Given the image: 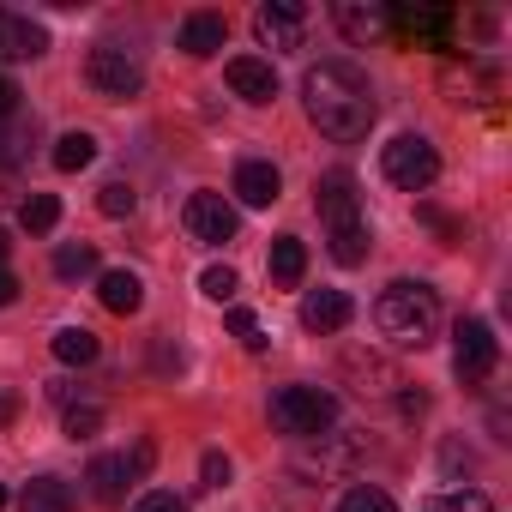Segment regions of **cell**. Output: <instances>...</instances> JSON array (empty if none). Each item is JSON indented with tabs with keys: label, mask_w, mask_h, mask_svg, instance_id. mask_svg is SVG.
Returning a JSON list of instances; mask_svg holds the SVG:
<instances>
[{
	"label": "cell",
	"mask_w": 512,
	"mask_h": 512,
	"mask_svg": "<svg viewBox=\"0 0 512 512\" xmlns=\"http://www.w3.org/2000/svg\"><path fill=\"white\" fill-rule=\"evenodd\" d=\"M302 109H308V121H314L326 139H338V145L368 139V127H374V115H380L374 85H368V73H362L356 61H320V67H308V73H302Z\"/></svg>",
	"instance_id": "6da1fadb"
},
{
	"label": "cell",
	"mask_w": 512,
	"mask_h": 512,
	"mask_svg": "<svg viewBox=\"0 0 512 512\" xmlns=\"http://www.w3.org/2000/svg\"><path fill=\"white\" fill-rule=\"evenodd\" d=\"M374 326H380V338L398 344V350L434 344V332H440V296H434V284H422V278L386 284L380 302H374Z\"/></svg>",
	"instance_id": "7a4b0ae2"
},
{
	"label": "cell",
	"mask_w": 512,
	"mask_h": 512,
	"mask_svg": "<svg viewBox=\"0 0 512 512\" xmlns=\"http://www.w3.org/2000/svg\"><path fill=\"white\" fill-rule=\"evenodd\" d=\"M272 422L296 440H326V428L338 422V398L326 386H284L272 398Z\"/></svg>",
	"instance_id": "3957f363"
},
{
	"label": "cell",
	"mask_w": 512,
	"mask_h": 512,
	"mask_svg": "<svg viewBox=\"0 0 512 512\" xmlns=\"http://www.w3.org/2000/svg\"><path fill=\"white\" fill-rule=\"evenodd\" d=\"M380 175H386L398 193H428L434 175H440V151H434V139H422V133H398V139L380 151Z\"/></svg>",
	"instance_id": "277c9868"
},
{
	"label": "cell",
	"mask_w": 512,
	"mask_h": 512,
	"mask_svg": "<svg viewBox=\"0 0 512 512\" xmlns=\"http://www.w3.org/2000/svg\"><path fill=\"white\" fill-rule=\"evenodd\" d=\"M85 79H91L103 97H115V103H127V97L145 91V67H139V55L121 49V43H97L91 61H85Z\"/></svg>",
	"instance_id": "5b68a950"
},
{
	"label": "cell",
	"mask_w": 512,
	"mask_h": 512,
	"mask_svg": "<svg viewBox=\"0 0 512 512\" xmlns=\"http://www.w3.org/2000/svg\"><path fill=\"white\" fill-rule=\"evenodd\" d=\"M452 338H458V344H452V374H458L464 386L488 380V374H494V362H500L494 326H488V320H458V332H452Z\"/></svg>",
	"instance_id": "8992f818"
},
{
	"label": "cell",
	"mask_w": 512,
	"mask_h": 512,
	"mask_svg": "<svg viewBox=\"0 0 512 512\" xmlns=\"http://www.w3.org/2000/svg\"><path fill=\"white\" fill-rule=\"evenodd\" d=\"M181 223H187V235L193 241H205V247H223V241H235V205L223 199V193H193L187 205H181Z\"/></svg>",
	"instance_id": "52a82bcc"
},
{
	"label": "cell",
	"mask_w": 512,
	"mask_h": 512,
	"mask_svg": "<svg viewBox=\"0 0 512 512\" xmlns=\"http://www.w3.org/2000/svg\"><path fill=\"white\" fill-rule=\"evenodd\" d=\"M302 31H308V13L296 0H266V7L253 13V37L266 49H302Z\"/></svg>",
	"instance_id": "ba28073f"
},
{
	"label": "cell",
	"mask_w": 512,
	"mask_h": 512,
	"mask_svg": "<svg viewBox=\"0 0 512 512\" xmlns=\"http://www.w3.org/2000/svg\"><path fill=\"white\" fill-rule=\"evenodd\" d=\"M145 464H151V446H139L133 458H127V452H103V458H91V476H85V482H91L97 500H127V482H133Z\"/></svg>",
	"instance_id": "9c48e42d"
},
{
	"label": "cell",
	"mask_w": 512,
	"mask_h": 512,
	"mask_svg": "<svg viewBox=\"0 0 512 512\" xmlns=\"http://www.w3.org/2000/svg\"><path fill=\"white\" fill-rule=\"evenodd\" d=\"M320 217H326V229L368 223V217H362V193H356V175H350V169H332V175L320 181Z\"/></svg>",
	"instance_id": "30bf717a"
},
{
	"label": "cell",
	"mask_w": 512,
	"mask_h": 512,
	"mask_svg": "<svg viewBox=\"0 0 512 512\" xmlns=\"http://www.w3.org/2000/svg\"><path fill=\"white\" fill-rule=\"evenodd\" d=\"M386 25H398L404 37H416V43H428V49H446L458 19H452L446 7H392V13H386Z\"/></svg>",
	"instance_id": "8fae6325"
},
{
	"label": "cell",
	"mask_w": 512,
	"mask_h": 512,
	"mask_svg": "<svg viewBox=\"0 0 512 512\" xmlns=\"http://www.w3.org/2000/svg\"><path fill=\"white\" fill-rule=\"evenodd\" d=\"M49 49V31L13 7H0V61H37Z\"/></svg>",
	"instance_id": "7c38bea8"
},
{
	"label": "cell",
	"mask_w": 512,
	"mask_h": 512,
	"mask_svg": "<svg viewBox=\"0 0 512 512\" xmlns=\"http://www.w3.org/2000/svg\"><path fill=\"white\" fill-rule=\"evenodd\" d=\"M223 79H229V91H235L241 103H272V97H278V73H272V61H260V55H235V61L223 67Z\"/></svg>",
	"instance_id": "4fadbf2b"
},
{
	"label": "cell",
	"mask_w": 512,
	"mask_h": 512,
	"mask_svg": "<svg viewBox=\"0 0 512 512\" xmlns=\"http://www.w3.org/2000/svg\"><path fill=\"white\" fill-rule=\"evenodd\" d=\"M278 193H284L278 163H266V157H241V163H235V199H241V205H272Z\"/></svg>",
	"instance_id": "5bb4252c"
},
{
	"label": "cell",
	"mask_w": 512,
	"mask_h": 512,
	"mask_svg": "<svg viewBox=\"0 0 512 512\" xmlns=\"http://www.w3.org/2000/svg\"><path fill=\"white\" fill-rule=\"evenodd\" d=\"M350 314H356V308H350V296H344V290H308V296H302V326H308V332H320V338L344 332V326H350Z\"/></svg>",
	"instance_id": "9a60e30c"
},
{
	"label": "cell",
	"mask_w": 512,
	"mask_h": 512,
	"mask_svg": "<svg viewBox=\"0 0 512 512\" xmlns=\"http://www.w3.org/2000/svg\"><path fill=\"white\" fill-rule=\"evenodd\" d=\"M223 43H229V25H223V13H187V19H181V49H187L193 61L217 55Z\"/></svg>",
	"instance_id": "2e32d148"
},
{
	"label": "cell",
	"mask_w": 512,
	"mask_h": 512,
	"mask_svg": "<svg viewBox=\"0 0 512 512\" xmlns=\"http://www.w3.org/2000/svg\"><path fill=\"white\" fill-rule=\"evenodd\" d=\"M97 296H103V308H109V314H139L145 284H139V272L115 266V272H97Z\"/></svg>",
	"instance_id": "e0dca14e"
},
{
	"label": "cell",
	"mask_w": 512,
	"mask_h": 512,
	"mask_svg": "<svg viewBox=\"0 0 512 512\" xmlns=\"http://www.w3.org/2000/svg\"><path fill=\"white\" fill-rule=\"evenodd\" d=\"M73 506L79 500H73V488L61 476H31L25 494H19V512H73Z\"/></svg>",
	"instance_id": "ac0fdd59"
},
{
	"label": "cell",
	"mask_w": 512,
	"mask_h": 512,
	"mask_svg": "<svg viewBox=\"0 0 512 512\" xmlns=\"http://www.w3.org/2000/svg\"><path fill=\"white\" fill-rule=\"evenodd\" d=\"M332 19H338V25H344V37H356V43H374V37H386V31H392V25H386V7H356V0H338Z\"/></svg>",
	"instance_id": "d6986e66"
},
{
	"label": "cell",
	"mask_w": 512,
	"mask_h": 512,
	"mask_svg": "<svg viewBox=\"0 0 512 512\" xmlns=\"http://www.w3.org/2000/svg\"><path fill=\"white\" fill-rule=\"evenodd\" d=\"M302 272H308L302 235H278V241H272V278H278V284H302Z\"/></svg>",
	"instance_id": "ffe728a7"
},
{
	"label": "cell",
	"mask_w": 512,
	"mask_h": 512,
	"mask_svg": "<svg viewBox=\"0 0 512 512\" xmlns=\"http://www.w3.org/2000/svg\"><path fill=\"white\" fill-rule=\"evenodd\" d=\"M31 139H37V127H31V121H19V115H7V121H0V169H7V175L25 163Z\"/></svg>",
	"instance_id": "44dd1931"
},
{
	"label": "cell",
	"mask_w": 512,
	"mask_h": 512,
	"mask_svg": "<svg viewBox=\"0 0 512 512\" xmlns=\"http://www.w3.org/2000/svg\"><path fill=\"white\" fill-rule=\"evenodd\" d=\"M55 278H67V284L97 278V247H91V241H67V247H55Z\"/></svg>",
	"instance_id": "7402d4cb"
},
{
	"label": "cell",
	"mask_w": 512,
	"mask_h": 512,
	"mask_svg": "<svg viewBox=\"0 0 512 512\" xmlns=\"http://www.w3.org/2000/svg\"><path fill=\"white\" fill-rule=\"evenodd\" d=\"M326 241H332V260H338V266H362V260H368V247H374L368 223H350V229H326Z\"/></svg>",
	"instance_id": "603a6c76"
},
{
	"label": "cell",
	"mask_w": 512,
	"mask_h": 512,
	"mask_svg": "<svg viewBox=\"0 0 512 512\" xmlns=\"http://www.w3.org/2000/svg\"><path fill=\"white\" fill-rule=\"evenodd\" d=\"M55 356H61L67 368L97 362V332H85V326H61V332H55Z\"/></svg>",
	"instance_id": "cb8c5ba5"
},
{
	"label": "cell",
	"mask_w": 512,
	"mask_h": 512,
	"mask_svg": "<svg viewBox=\"0 0 512 512\" xmlns=\"http://www.w3.org/2000/svg\"><path fill=\"white\" fill-rule=\"evenodd\" d=\"M422 512H494V500L482 488H440L422 500Z\"/></svg>",
	"instance_id": "d4e9b609"
},
{
	"label": "cell",
	"mask_w": 512,
	"mask_h": 512,
	"mask_svg": "<svg viewBox=\"0 0 512 512\" xmlns=\"http://www.w3.org/2000/svg\"><path fill=\"white\" fill-rule=\"evenodd\" d=\"M91 157H97V139H91V133H61V139H55V169H61V175L91 169Z\"/></svg>",
	"instance_id": "484cf974"
},
{
	"label": "cell",
	"mask_w": 512,
	"mask_h": 512,
	"mask_svg": "<svg viewBox=\"0 0 512 512\" xmlns=\"http://www.w3.org/2000/svg\"><path fill=\"white\" fill-rule=\"evenodd\" d=\"M19 223H25L31 235H49V229L61 223V199H55V193H31V199L19 205Z\"/></svg>",
	"instance_id": "4316f807"
},
{
	"label": "cell",
	"mask_w": 512,
	"mask_h": 512,
	"mask_svg": "<svg viewBox=\"0 0 512 512\" xmlns=\"http://www.w3.org/2000/svg\"><path fill=\"white\" fill-rule=\"evenodd\" d=\"M338 512H398V506H392L386 488H368V482H362V488H350V494L338 500Z\"/></svg>",
	"instance_id": "83f0119b"
},
{
	"label": "cell",
	"mask_w": 512,
	"mask_h": 512,
	"mask_svg": "<svg viewBox=\"0 0 512 512\" xmlns=\"http://www.w3.org/2000/svg\"><path fill=\"white\" fill-rule=\"evenodd\" d=\"M97 205H103V217H133V205H139V193H133L127 181H103V193H97Z\"/></svg>",
	"instance_id": "f1b7e54d"
},
{
	"label": "cell",
	"mask_w": 512,
	"mask_h": 512,
	"mask_svg": "<svg viewBox=\"0 0 512 512\" xmlns=\"http://www.w3.org/2000/svg\"><path fill=\"white\" fill-rule=\"evenodd\" d=\"M61 428H67L73 440H91V434L103 428V410H97V404H67V416H61Z\"/></svg>",
	"instance_id": "f546056e"
},
{
	"label": "cell",
	"mask_w": 512,
	"mask_h": 512,
	"mask_svg": "<svg viewBox=\"0 0 512 512\" xmlns=\"http://www.w3.org/2000/svg\"><path fill=\"white\" fill-rule=\"evenodd\" d=\"M199 290H205L211 302H235V290H241V278H235L229 266H205V278H199Z\"/></svg>",
	"instance_id": "4dcf8cb0"
},
{
	"label": "cell",
	"mask_w": 512,
	"mask_h": 512,
	"mask_svg": "<svg viewBox=\"0 0 512 512\" xmlns=\"http://www.w3.org/2000/svg\"><path fill=\"white\" fill-rule=\"evenodd\" d=\"M229 332H235V338H241L247 350H266V326H260V320H253L247 308H229Z\"/></svg>",
	"instance_id": "1f68e13d"
},
{
	"label": "cell",
	"mask_w": 512,
	"mask_h": 512,
	"mask_svg": "<svg viewBox=\"0 0 512 512\" xmlns=\"http://www.w3.org/2000/svg\"><path fill=\"white\" fill-rule=\"evenodd\" d=\"M133 512H187V500H181L175 488H151V494L133 500Z\"/></svg>",
	"instance_id": "d6a6232c"
},
{
	"label": "cell",
	"mask_w": 512,
	"mask_h": 512,
	"mask_svg": "<svg viewBox=\"0 0 512 512\" xmlns=\"http://www.w3.org/2000/svg\"><path fill=\"white\" fill-rule=\"evenodd\" d=\"M199 476H205V488H223V482L235 476V464H229L223 452H205V458H199Z\"/></svg>",
	"instance_id": "836d02e7"
},
{
	"label": "cell",
	"mask_w": 512,
	"mask_h": 512,
	"mask_svg": "<svg viewBox=\"0 0 512 512\" xmlns=\"http://www.w3.org/2000/svg\"><path fill=\"white\" fill-rule=\"evenodd\" d=\"M7 115H19V85L0 73V121H7Z\"/></svg>",
	"instance_id": "e575fe53"
},
{
	"label": "cell",
	"mask_w": 512,
	"mask_h": 512,
	"mask_svg": "<svg viewBox=\"0 0 512 512\" xmlns=\"http://www.w3.org/2000/svg\"><path fill=\"white\" fill-rule=\"evenodd\" d=\"M13 302H19V278L0 266V308H13Z\"/></svg>",
	"instance_id": "d590c367"
},
{
	"label": "cell",
	"mask_w": 512,
	"mask_h": 512,
	"mask_svg": "<svg viewBox=\"0 0 512 512\" xmlns=\"http://www.w3.org/2000/svg\"><path fill=\"white\" fill-rule=\"evenodd\" d=\"M13 416H19V398H13V392H0V428H7Z\"/></svg>",
	"instance_id": "8d00e7d4"
},
{
	"label": "cell",
	"mask_w": 512,
	"mask_h": 512,
	"mask_svg": "<svg viewBox=\"0 0 512 512\" xmlns=\"http://www.w3.org/2000/svg\"><path fill=\"white\" fill-rule=\"evenodd\" d=\"M7 187H13V175H7V169H0V193H7Z\"/></svg>",
	"instance_id": "74e56055"
},
{
	"label": "cell",
	"mask_w": 512,
	"mask_h": 512,
	"mask_svg": "<svg viewBox=\"0 0 512 512\" xmlns=\"http://www.w3.org/2000/svg\"><path fill=\"white\" fill-rule=\"evenodd\" d=\"M0 260H7V229H0Z\"/></svg>",
	"instance_id": "f35d334b"
},
{
	"label": "cell",
	"mask_w": 512,
	"mask_h": 512,
	"mask_svg": "<svg viewBox=\"0 0 512 512\" xmlns=\"http://www.w3.org/2000/svg\"><path fill=\"white\" fill-rule=\"evenodd\" d=\"M0 506H7V482H0Z\"/></svg>",
	"instance_id": "ab89813d"
}]
</instances>
